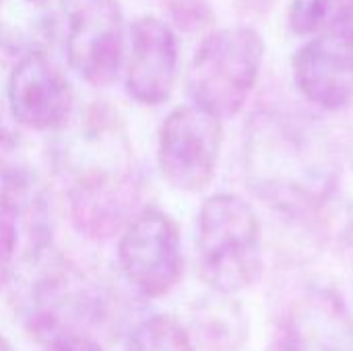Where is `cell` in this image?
Segmentation results:
<instances>
[{"label": "cell", "mask_w": 353, "mask_h": 351, "mask_svg": "<svg viewBox=\"0 0 353 351\" xmlns=\"http://www.w3.org/2000/svg\"><path fill=\"white\" fill-rule=\"evenodd\" d=\"M0 351H17L12 348V343L4 337V335H0Z\"/></svg>", "instance_id": "cell-20"}, {"label": "cell", "mask_w": 353, "mask_h": 351, "mask_svg": "<svg viewBox=\"0 0 353 351\" xmlns=\"http://www.w3.org/2000/svg\"><path fill=\"white\" fill-rule=\"evenodd\" d=\"M124 351H196V345L178 319L155 314L132 329Z\"/></svg>", "instance_id": "cell-17"}, {"label": "cell", "mask_w": 353, "mask_h": 351, "mask_svg": "<svg viewBox=\"0 0 353 351\" xmlns=\"http://www.w3.org/2000/svg\"><path fill=\"white\" fill-rule=\"evenodd\" d=\"M17 308L25 329L52 343L66 335H87L83 331L99 314V294L72 263L43 246L25 265Z\"/></svg>", "instance_id": "cell-4"}, {"label": "cell", "mask_w": 353, "mask_h": 351, "mask_svg": "<svg viewBox=\"0 0 353 351\" xmlns=\"http://www.w3.org/2000/svg\"><path fill=\"white\" fill-rule=\"evenodd\" d=\"M64 10L66 0H0V50L19 58L43 54Z\"/></svg>", "instance_id": "cell-14"}, {"label": "cell", "mask_w": 353, "mask_h": 351, "mask_svg": "<svg viewBox=\"0 0 353 351\" xmlns=\"http://www.w3.org/2000/svg\"><path fill=\"white\" fill-rule=\"evenodd\" d=\"M199 271L211 292L236 296L252 288L265 269L263 225L248 201L217 192L203 201L196 228Z\"/></svg>", "instance_id": "cell-3"}, {"label": "cell", "mask_w": 353, "mask_h": 351, "mask_svg": "<svg viewBox=\"0 0 353 351\" xmlns=\"http://www.w3.org/2000/svg\"><path fill=\"white\" fill-rule=\"evenodd\" d=\"M196 339L207 351H238L246 339V321L232 296L215 294L196 306Z\"/></svg>", "instance_id": "cell-15"}, {"label": "cell", "mask_w": 353, "mask_h": 351, "mask_svg": "<svg viewBox=\"0 0 353 351\" xmlns=\"http://www.w3.org/2000/svg\"><path fill=\"white\" fill-rule=\"evenodd\" d=\"M178 77V39L168 23L141 17L130 29L126 91L143 106L163 103Z\"/></svg>", "instance_id": "cell-12"}, {"label": "cell", "mask_w": 353, "mask_h": 351, "mask_svg": "<svg viewBox=\"0 0 353 351\" xmlns=\"http://www.w3.org/2000/svg\"><path fill=\"white\" fill-rule=\"evenodd\" d=\"M19 225L8 215L0 213V288L8 281L17 257Z\"/></svg>", "instance_id": "cell-18"}, {"label": "cell", "mask_w": 353, "mask_h": 351, "mask_svg": "<svg viewBox=\"0 0 353 351\" xmlns=\"http://www.w3.org/2000/svg\"><path fill=\"white\" fill-rule=\"evenodd\" d=\"M118 265L124 279L141 296H168L180 283L184 271L178 223L161 209H141L122 230Z\"/></svg>", "instance_id": "cell-7"}, {"label": "cell", "mask_w": 353, "mask_h": 351, "mask_svg": "<svg viewBox=\"0 0 353 351\" xmlns=\"http://www.w3.org/2000/svg\"><path fill=\"white\" fill-rule=\"evenodd\" d=\"M290 27L296 35H319L353 25V0H292Z\"/></svg>", "instance_id": "cell-16"}, {"label": "cell", "mask_w": 353, "mask_h": 351, "mask_svg": "<svg viewBox=\"0 0 353 351\" xmlns=\"http://www.w3.org/2000/svg\"><path fill=\"white\" fill-rule=\"evenodd\" d=\"M46 351H103L101 345L89 335H66L48 343Z\"/></svg>", "instance_id": "cell-19"}, {"label": "cell", "mask_w": 353, "mask_h": 351, "mask_svg": "<svg viewBox=\"0 0 353 351\" xmlns=\"http://www.w3.org/2000/svg\"><path fill=\"white\" fill-rule=\"evenodd\" d=\"M221 145L219 118L192 103L174 108L157 134V166L163 180L182 192L205 190L215 178Z\"/></svg>", "instance_id": "cell-6"}, {"label": "cell", "mask_w": 353, "mask_h": 351, "mask_svg": "<svg viewBox=\"0 0 353 351\" xmlns=\"http://www.w3.org/2000/svg\"><path fill=\"white\" fill-rule=\"evenodd\" d=\"M244 174L256 197L294 217L319 211L341 176L327 132L312 120L283 112H259L248 122Z\"/></svg>", "instance_id": "cell-2"}, {"label": "cell", "mask_w": 353, "mask_h": 351, "mask_svg": "<svg viewBox=\"0 0 353 351\" xmlns=\"http://www.w3.org/2000/svg\"><path fill=\"white\" fill-rule=\"evenodd\" d=\"M52 168L68 197L72 223L89 238L122 232L141 211L132 143L124 120L110 106L72 110L56 130Z\"/></svg>", "instance_id": "cell-1"}, {"label": "cell", "mask_w": 353, "mask_h": 351, "mask_svg": "<svg viewBox=\"0 0 353 351\" xmlns=\"http://www.w3.org/2000/svg\"><path fill=\"white\" fill-rule=\"evenodd\" d=\"M66 56L89 85L105 87L116 81L124 60V12L118 0H72Z\"/></svg>", "instance_id": "cell-8"}, {"label": "cell", "mask_w": 353, "mask_h": 351, "mask_svg": "<svg viewBox=\"0 0 353 351\" xmlns=\"http://www.w3.org/2000/svg\"><path fill=\"white\" fill-rule=\"evenodd\" d=\"M267 351H353V317L333 290L308 288L279 317Z\"/></svg>", "instance_id": "cell-10"}, {"label": "cell", "mask_w": 353, "mask_h": 351, "mask_svg": "<svg viewBox=\"0 0 353 351\" xmlns=\"http://www.w3.org/2000/svg\"><path fill=\"white\" fill-rule=\"evenodd\" d=\"M0 213L46 234V186L23 139L0 120Z\"/></svg>", "instance_id": "cell-13"}, {"label": "cell", "mask_w": 353, "mask_h": 351, "mask_svg": "<svg viewBox=\"0 0 353 351\" xmlns=\"http://www.w3.org/2000/svg\"><path fill=\"white\" fill-rule=\"evenodd\" d=\"M298 93L319 110L343 112L353 103V25L319 33L292 58Z\"/></svg>", "instance_id": "cell-9"}, {"label": "cell", "mask_w": 353, "mask_h": 351, "mask_svg": "<svg viewBox=\"0 0 353 351\" xmlns=\"http://www.w3.org/2000/svg\"><path fill=\"white\" fill-rule=\"evenodd\" d=\"M265 50L263 35L250 27H225L209 33L186 72L192 106L219 120L234 118L259 81Z\"/></svg>", "instance_id": "cell-5"}, {"label": "cell", "mask_w": 353, "mask_h": 351, "mask_svg": "<svg viewBox=\"0 0 353 351\" xmlns=\"http://www.w3.org/2000/svg\"><path fill=\"white\" fill-rule=\"evenodd\" d=\"M6 99L12 118L33 130H58L72 114L74 93L43 54L21 58L10 70Z\"/></svg>", "instance_id": "cell-11"}]
</instances>
